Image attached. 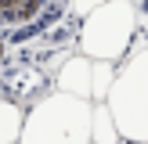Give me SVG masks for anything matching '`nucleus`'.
<instances>
[{"label": "nucleus", "mask_w": 148, "mask_h": 144, "mask_svg": "<svg viewBox=\"0 0 148 144\" xmlns=\"http://www.w3.org/2000/svg\"><path fill=\"white\" fill-rule=\"evenodd\" d=\"M22 115H25V108L14 97H0V144H18Z\"/></svg>", "instance_id": "423d86ee"}, {"label": "nucleus", "mask_w": 148, "mask_h": 144, "mask_svg": "<svg viewBox=\"0 0 148 144\" xmlns=\"http://www.w3.org/2000/svg\"><path fill=\"white\" fill-rule=\"evenodd\" d=\"M54 90L90 101V58H83L79 50L69 54L62 61V69H58V76H54Z\"/></svg>", "instance_id": "20e7f679"}, {"label": "nucleus", "mask_w": 148, "mask_h": 144, "mask_svg": "<svg viewBox=\"0 0 148 144\" xmlns=\"http://www.w3.org/2000/svg\"><path fill=\"white\" fill-rule=\"evenodd\" d=\"M51 7V0H0V29H18L36 22Z\"/></svg>", "instance_id": "39448f33"}, {"label": "nucleus", "mask_w": 148, "mask_h": 144, "mask_svg": "<svg viewBox=\"0 0 148 144\" xmlns=\"http://www.w3.org/2000/svg\"><path fill=\"white\" fill-rule=\"evenodd\" d=\"M112 79H116V65L112 61H90V101H105Z\"/></svg>", "instance_id": "6e6552de"}, {"label": "nucleus", "mask_w": 148, "mask_h": 144, "mask_svg": "<svg viewBox=\"0 0 148 144\" xmlns=\"http://www.w3.org/2000/svg\"><path fill=\"white\" fill-rule=\"evenodd\" d=\"M101 105L112 115L123 144H148V43L145 33L134 36L127 58L116 65V79Z\"/></svg>", "instance_id": "f257e3e1"}, {"label": "nucleus", "mask_w": 148, "mask_h": 144, "mask_svg": "<svg viewBox=\"0 0 148 144\" xmlns=\"http://www.w3.org/2000/svg\"><path fill=\"white\" fill-rule=\"evenodd\" d=\"M18 144H90V101L51 90L25 108Z\"/></svg>", "instance_id": "f03ea898"}, {"label": "nucleus", "mask_w": 148, "mask_h": 144, "mask_svg": "<svg viewBox=\"0 0 148 144\" xmlns=\"http://www.w3.org/2000/svg\"><path fill=\"white\" fill-rule=\"evenodd\" d=\"M90 144H119L112 115H108V108L101 101H90Z\"/></svg>", "instance_id": "0eeeda50"}, {"label": "nucleus", "mask_w": 148, "mask_h": 144, "mask_svg": "<svg viewBox=\"0 0 148 144\" xmlns=\"http://www.w3.org/2000/svg\"><path fill=\"white\" fill-rule=\"evenodd\" d=\"M98 4H105V0H65V14H69V18H83V14H90Z\"/></svg>", "instance_id": "1a4fd4ad"}, {"label": "nucleus", "mask_w": 148, "mask_h": 144, "mask_svg": "<svg viewBox=\"0 0 148 144\" xmlns=\"http://www.w3.org/2000/svg\"><path fill=\"white\" fill-rule=\"evenodd\" d=\"M137 33H141V7L134 0H105L90 14L79 18L76 43H79V54L90 61L119 65Z\"/></svg>", "instance_id": "7ed1b4c3"}, {"label": "nucleus", "mask_w": 148, "mask_h": 144, "mask_svg": "<svg viewBox=\"0 0 148 144\" xmlns=\"http://www.w3.org/2000/svg\"><path fill=\"white\" fill-rule=\"evenodd\" d=\"M7 65V40H4V33H0V69Z\"/></svg>", "instance_id": "9d476101"}]
</instances>
